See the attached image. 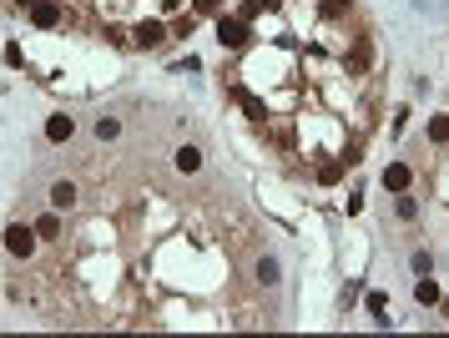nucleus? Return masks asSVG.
<instances>
[{"label": "nucleus", "instance_id": "14", "mask_svg": "<svg viewBox=\"0 0 449 338\" xmlns=\"http://www.w3.org/2000/svg\"><path fill=\"white\" fill-rule=\"evenodd\" d=\"M258 283H278V258H258Z\"/></svg>", "mask_w": 449, "mask_h": 338}, {"label": "nucleus", "instance_id": "7", "mask_svg": "<svg viewBox=\"0 0 449 338\" xmlns=\"http://www.w3.org/2000/svg\"><path fill=\"white\" fill-rule=\"evenodd\" d=\"M172 167H177V172H182V177H192V172H197V167H202V152H197V147L187 142V147H177V157H172Z\"/></svg>", "mask_w": 449, "mask_h": 338}, {"label": "nucleus", "instance_id": "8", "mask_svg": "<svg viewBox=\"0 0 449 338\" xmlns=\"http://www.w3.org/2000/svg\"><path fill=\"white\" fill-rule=\"evenodd\" d=\"M71 132H76V122L66 117V111H61V117H51V122H46V142H71Z\"/></svg>", "mask_w": 449, "mask_h": 338}, {"label": "nucleus", "instance_id": "4", "mask_svg": "<svg viewBox=\"0 0 449 338\" xmlns=\"http://www.w3.org/2000/svg\"><path fill=\"white\" fill-rule=\"evenodd\" d=\"M31 21H36L41 31L61 26V6H56V0H31Z\"/></svg>", "mask_w": 449, "mask_h": 338}, {"label": "nucleus", "instance_id": "2", "mask_svg": "<svg viewBox=\"0 0 449 338\" xmlns=\"http://www.w3.org/2000/svg\"><path fill=\"white\" fill-rule=\"evenodd\" d=\"M6 253H11V258H31V253H36V228H26V222L6 228Z\"/></svg>", "mask_w": 449, "mask_h": 338}, {"label": "nucleus", "instance_id": "16", "mask_svg": "<svg viewBox=\"0 0 449 338\" xmlns=\"http://www.w3.org/2000/svg\"><path fill=\"white\" fill-rule=\"evenodd\" d=\"M429 137H434V142H449V117H434V122H429Z\"/></svg>", "mask_w": 449, "mask_h": 338}, {"label": "nucleus", "instance_id": "3", "mask_svg": "<svg viewBox=\"0 0 449 338\" xmlns=\"http://www.w3.org/2000/svg\"><path fill=\"white\" fill-rule=\"evenodd\" d=\"M132 41H137L142 51H157V46L167 41V26H162V21H142V26L132 31Z\"/></svg>", "mask_w": 449, "mask_h": 338}, {"label": "nucleus", "instance_id": "9", "mask_svg": "<svg viewBox=\"0 0 449 338\" xmlns=\"http://www.w3.org/2000/svg\"><path fill=\"white\" fill-rule=\"evenodd\" d=\"M414 298H419L424 308H434V303H439V283H434L429 273H419V283H414Z\"/></svg>", "mask_w": 449, "mask_h": 338}, {"label": "nucleus", "instance_id": "1", "mask_svg": "<svg viewBox=\"0 0 449 338\" xmlns=\"http://www.w3.org/2000/svg\"><path fill=\"white\" fill-rule=\"evenodd\" d=\"M248 21L243 16H217V41H222V51H243L248 46Z\"/></svg>", "mask_w": 449, "mask_h": 338}, {"label": "nucleus", "instance_id": "13", "mask_svg": "<svg viewBox=\"0 0 449 338\" xmlns=\"http://www.w3.org/2000/svg\"><path fill=\"white\" fill-rule=\"evenodd\" d=\"M96 137H101V142H117V137H122V122H117V117H101V122H96Z\"/></svg>", "mask_w": 449, "mask_h": 338}, {"label": "nucleus", "instance_id": "11", "mask_svg": "<svg viewBox=\"0 0 449 338\" xmlns=\"http://www.w3.org/2000/svg\"><path fill=\"white\" fill-rule=\"evenodd\" d=\"M36 238H61V217H56V212L36 217Z\"/></svg>", "mask_w": 449, "mask_h": 338}, {"label": "nucleus", "instance_id": "20", "mask_svg": "<svg viewBox=\"0 0 449 338\" xmlns=\"http://www.w3.org/2000/svg\"><path fill=\"white\" fill-rule=\"evenodd\" d=\"M21 6H26V0H21Z\"/></svg>", "mask_w": 449, "mask_h": 338}, {"label": "nucleus", "instance_id": "6", "mask_svg": "<svg viewBox=\"0 0 449 338\" xmlns=\"http://www.w3.org/2000/svg\"><path fill=\"white\" fill-rule=\"evenodd\" d=\"M233 101H238V106H243V111H248V122H268V106H263V101H258V96H248V91H243V86H233Z\"/></svg>", "mask_w": 449, "mask_h": 338}, {"label": "nucleus", "instance_id": "17", "mask_svg": "<svg viewBox=\"0 0 449 338\" xmlns=\"http://www.w3.org/2000/svg\"><path fill=\"white\" fill-rule=\"evenodd\" d=\"M197 16H222V0H197Z\"/></svg>", "mask_w": 449, "mask_h": 338}, {"label": "nucleus", "instance_id": "12", "mask_svg": "<svg viewBox=\"0 0 449 338\" xmlns=\"http://www.w3.org/2000/svg\"><path fill=\"white\" fill-rule=\"evenodd\" d=\"M339 177H344V162H318V182L323 187H333Z\"/></svg>", "mask_w": 449, "mask_h": 338}, {"label": "nucleus", "instance_id": "19", "mask_svg": "<svg viewBox=\"0 0 449 338\" xmlns=\"http://www.w3.org/2000/svg\"><path fill=\"white\" fill-rule=\"evenodd\" d=\"M258 6H263V11H273V6H283V0H258Z\"/></svg>", "mask_w": 449, "mask_h": 338}, {"label": "nucleus", "instance_id": "15", "mask_svg": "<svg viewBox=\"0 0 449 338\" xmlns=\"http://www.w3.org/2000/svg\"><path fill=\"white\" fill-rule=\"evenodd\" d=\"M384 308H389V298H384V293H369V313H374L379 323H389V318H384Z\"/></svg>", "mask_w": 449, "mask_h": 338}, {"label": "nucleus", "instance_id": "5", "mask_svg": "<svg viewBox=\"0 0 449 338\" xmlns=\"http://www.w3.org/2000/svg\"><path fill=\"white\" fill-rule=\"evenodd\" d=\"M409 177H414V172H409L404 162H389V167H384V187H389V192H404Z\"/></svg>", "mask_w": 449, "mask_h": 338}, {"label": "nucleus", "instance_id": "18", "mask_svg": "<svg viewBox=\"0 0 449 338\" xmlns=\"http://www.w3.org/2000/svg\"><path fill=\"white\" fill-rule=\"evenodd\" d=\"M349 11V0H328V6H323V16H344Z\"/></svg>", "mask_w": 449, "mask_h": 338}, {"label": "nucleus", "instance_id": "10", "mask_svg": "<svg viewBox=\"0 0 449 338\" xmlns=\"http://www.w3.org/2000/svg\"><path fill=\"white\" fill-rule=\"evenodd\" d=\"M71 202H76V187H71V182H56V187H51V207H56V212H66Z\"/></svg>", "mask_w": 449, "mask_h": 338}]
</instances>
